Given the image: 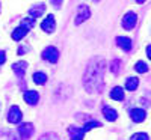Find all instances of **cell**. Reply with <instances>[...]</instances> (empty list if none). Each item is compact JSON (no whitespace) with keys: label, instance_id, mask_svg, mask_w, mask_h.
Instances as JSON below:
<instances>
[{"label":"cell","instance_id":"cb8c5ba5","mask_svg":"<svg viewBox=\"0 0 151 140\" xmlns=\"http://www.w3.org/2000/svg\"><path fill=\"white\" fill-rule=\"evenodd\" d=\"M5 60H6V54H5V51H0V65H2V63H5Z\"/></svg>","mask_w":151,"mask_h":140},{"label":"cell","instance_id":"484cf974","mask_svg":"<svg viewBox=\"0 0 151 140\" xmlns=\"http://www.w3.org/2000/svg\"><path fill=\"white\" fill-rule=\"evenodd\" d=\"M147 56L151 57V47H150V45H147Z\"/></svg>","mask_w":151,"mask_h":140},{"label":"cell","instance_id":"8fae6325","mask_svg":"<svg viewBox=\"0 0 151 140\" xmlns=\"http://www.w3.org/2000/svg\"><path fill=\"white\" fill-rule=\"evenodd\" d=\"M26 68H27V63L26 62H17V63L12 65V69H14V72H15V75H17L18 79H21L23 75H24Z\"/></svg>","mask_w":151,"mask_h":140},{"label":"cell","instance_id":"3957f363","mask_svg":"<svg viewBox=\"0 0 151 140\" xmlns=\"http://www.w3.org/2000/svg\"><path fill=\"white\" fill-rule=\"evenodd\" d=\"M136 21H137V17H136L134 12H127L122 18V27L125 30H132L136 26Z\"/></svg>","mask_w":151,"mask_h":140},{"label":"cell","instance_id":"44dd1931","mask_svg":"<svg viewBox=\"0 0 151 140\" xmlns=\"http://www.w3.org/2000/svg\"><path fill=\"white\" fill-rule=\"evenodd\" d=\"M33 26H35V20H33V18H24V20H23V24H21V27H24L26 30L32 29Z\"/></svg>","mask_w":151,"mask_h":140},{"label":"cell","instance_id":"277c9868","mask_svg":"<svg viewBox=\"0 0 151 140\" xmlns=\"http://www.w3.org/2000/svg\"><path fill=\"white\" fill-rule=\"evenodd\" d=\"M42 59L47 60V62L56 63L59 60V51H58L55 47H47L44 51H42Z\"/></svg>","mask_w":151,"mask_h":140},{"label":"cell","instance_id":"ba28073f","mask_svg":"<svg viewBox=\"0 0 151 140\" xmlns=\"http://www.w3.org/2000/svg\"><path fill=\"white\" fill-rule=\"evenodd\" d=\"M116 44H118L119 48L124 50V51H130V50H132V39H130V38L118 36V38H116Z\"/></svg>","mask_w":151,"mask_h":140},{"label":"cell","instance_id":"4fadbf2b","mask_svg":"<svg viewBox=\"0 0 151 140\" xmlns=\"http://www.w3.org/2000/svg\"><path fill=\"white\" fill-rule=\"evenodd\" d=\"M103 114H104V118H106L109 122L116 121V118H118V113L113 110V109H110V107H103Z\"/></svg>","mask_w":151,"mask_h":140},{"label":"cell","instance_id":"ffe728a7","mask_svg":"<svg viewBox=\"0 0 151 140\" xmlns=\"http://www.w3.org/2000/svg\"><path fill=\"white\" fill-rule=\"evenodd\" d=\"M100 126H101V124H100V122H97V121H91V122L85 124L83 131L86 133V131H89V130H92V128H100Z\"/></svg>","mask_w":151,"mask_h":140},{"label":"cell","instance_id":"4316f807","mask_svg":"<svg viewBox=\"0 0 151 140\" xmlns=\"http://www.w3.org/2000/svg\"><path fill=\"white\" fill-rule=\"evenodd\" d=\"M136 2H137V3H144V2H145V0H136Z\"/></svg>","mask_w":151,"mask_h":140},{"label":"cell","instance_id":"2e32d148","mask_svg":"<svg viewBox=\"0 0 151 140\" xmlns=\"http://www.w3.org/2000/svg\"><path fill=\"white\" fill-rule=\"evenodd\" d=\"M137 86H139V80H137L136 77H130L127 79V81H125V89L127 91H134V89H137Z\"/></svg>","mask_w":151,"mask_h":140},{"label":"cell","instance_id":"30bf717a","mask_svg":"<svg viewBox=\"0 0 151 140\" xmlns=\"http://www.w3.org/2000/svg\"><path fill=\"white\" fill-rule=\"evenodd\" d=\"M145 116H147V113H145V110H142V109H133L132 111H130V118L134 121V122H142L144 119H145Z\"/></svg>","mask_w":151,"mask_h":140},{"label":"cell","instance_id":"6da1fadb","mask_svg":"<svg viewBox=\"0 0 151 140\" xmlns=\"http://www.w3.org/2000/svg\"><path fill=\"white\" fill-rule=\"evenodd\" d=\"M106 62L103 59H94L86 66V72L83 75V83L88 92H101L103 91V75H104Z\"/></svg>","mask_w":151,"mask_h":140},{"label":"cell","instance_id":"5b68a950","mask_svg":"<svg viewBox=\"0 0 151 140\" xmlns=\"http://www.w3.org/2000/svg\"><path fill=\"white\" fill-rule=\"evenodd\" d=\"M21 119H23L21 110H20L17 106H12V107L9 109V113H8V121H9L11 124H18Z\"/></svg>","mask_w":151,"mask_h":140},{"label":"cell","instance_id":"7402d4cb","mask_svg":"<svg viewBox=\"0 0 151 140\" xmlns=\"http://www.w3.org/2000/svg\"><path fill=\"white\" fill-rule=\"evenodd\" d=\"M38 140H59V137H58V134H55V133H47V134L41 136Z\"/></svg>","mask_w":151,"mask_h":140},{"label":"cell","instance_id":"d6986e66","mask_svg":"<svg viewBox=\"0 0 151 140\" xmlns=\"http://www.w3.org/2000/svg\"><path fill=\"white\" fill-rule=\"evenodd\" d=\"M134 71H137L139 74H144V72H147L148 71V66H147V63L145 62H142V60H139L134 65Z\"/></svg>","mask_w":151,"mask_h":140},{"label":"cell","instance_id":"9a60e30c","mask_svg":"<svg viewBox=\"0 0 151 140\" xmlns=\"http://www.w3.org/2000/svg\"><path fill=\"white\" fill-rule=\"evenodd\" d=\"M26 33H27V30L20 26V27H17L14 32H12V39H14V41H20V39H23V38H24V35H26Z\"/></svg>","mask_w":151,"mask_h":140},{"label":"cell","instance_id":"e0dca14e","mask_svg":"<svg viewBox=\"0 0 151 140\" xmlns=\"http://www.w3.org/2000/svg\"><path fill=\"white\" fill-rule=\"evenodd\" d=\"M70 134H71V140H82L83 139V136H85V131H83V128L82 130H79V128H70Z\"/></svg>","mask_w":151,"mask_h":140},{"label":"cell","instance_id":"d4e9b609","mask_svg":"<svg viewBox=\"0 0 151 140\" xmlns=\"http://www.w3.org/2000/svg\"><path fill=\"white\" fill-rule=\"evenodd\" d=\"M50 2H52L55 6H60L62 5V0H50Z\"/></svg>","mask_w":151,"mask_h":140},{"label":"cell","instance_id":"8992f818","mask_svg":"<svg viewBox=\"0 0 151 140\" xmlns=\"http://www.w3.org/2000/svg\"><path fill=\"white\" fill-rule=\"evenodd\" d=\"M41 29L47 33H53L56 29V23H55V17L53 15H47L45 20L41 23Z\"/></svg>","mask_w":151,"mask_h":140},{"label":"cell","instance_id":"ac0fdd59","mask_svg":"<svg viewBox=\"0 0 151 140\" xmlns=\"http://www.w3.org/2000/svg\"><path fill=\"white\" fill-rule=\"evenodd\" d=\"M33 81H35L36 84L42 86V84H45V81H47V75H45L44 72H35V74H33Z\"/></svg>","mask_w":151,"mask_h":140},{"label":"cell","instance_id":"7a4b0ae2","mask_svg":"<svg viewBox=\"0 0 151 140\" xmlns=\"http://www.w3.org/2000/svg\"><path fill=\"white\" fill-rule=\"evenodd\" d=\"M91 17V12H89V8H88L86 5H80L79 8H77V15H76V18H74V24H82L83 21H86L88 18Z\"/></svg>","mask_w":151,"mask_h":140},{"label":"cell","instance_id":"603a6c76","mask_svg":"<svg viewBox=\"0 0 151 140\" xmlns=\"http://www.w3.org/2000/svg\"><path fill=\"white\" fill-rule=\"evenodd\" d=\"M132 140H150L147 133H136L132 136Z\"/></svg>","mask_w":151,"mask_h":140},{"label":"cell","instance_id":"7c38bea8","mask_svg":"<svg viewBox=\"0 0 151 140\" xmlns=\"http://www.w3.org/2000/svg\"><path fill=\"white\" fill-rule=\"evenodd\" d=\"M44 11H45V5H38V6H33L30 11H29V15H30V18H33V20H36L38 17H41L42 14H44Z\"/></svg>","mask_w":151,"mask_h":140},{"label":"cell","instance_id":"5bb4252c","mask_svg":"<svg viewBox=\"0 0 151 140\" xmlns=\"http://www.w3.org/2000/svg\"><path fill=\"white\" fill-rule=\"evenodd\" d=\"M110 98L115 99V101H122L124 99V91H122V87H119V86L113 87L112 92H110Z\"/></svg>","mask_w":151,"mask_h":140},{"label":"cell","instance_id":"52a82bcc","mask_svg":"<svg viewBox=\"0 0 151 140\" xmlns=\"http://www.w3.org/2000/svg\"><path fill=\"white\" fill-rule=\"evenodd\" d=\"M18 133L21 136V139H30L32 134H33V125L26 122V124H21L18 126Z\"/></svg>","mask_w":151,"mask_h":140},{"label":"cell","instance_id":"9c48e42d","mask_svg":"<svg viewBox=\"0 0 151 140\" xmlns=\"http://www.w3.org/2000/svg\"><path fill=\"white\" fill-rule=\"evenodd\" d=\"M23 98H24V101H26L27 104L35 106L38 103V99H40V95H38V92H35V91H26Z\"/></svg>","mask_w":151,"mask_h":140}]
</instances>
